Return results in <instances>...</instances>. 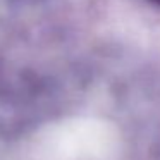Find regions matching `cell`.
I'll list each match as a JSON object with an SVG mask.
<instances>
[{"mask_svg": "<svg viewBox=\"0 0 160 160\" xmlns=\"http://www.w3.org/2000/svg\"><path fill=\"white\" fill-rule=\"evenodd\" d=\"M150 2H153V4H157V5H160V0H150Z\"/></svg>", "mask_w": 160, "mask_h": 160, "instance_id": "cell-1", "label": "cell"}]
</instances>
